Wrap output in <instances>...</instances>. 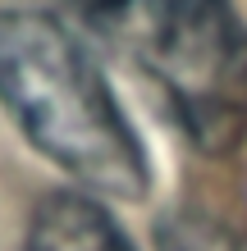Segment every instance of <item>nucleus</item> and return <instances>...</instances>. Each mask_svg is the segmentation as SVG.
Listing matches in <instances>:
<instances>
[{"mask_svg": "<svg viewBox=\"0 0 247 251\" xmlns=\"http://www.w3.org/2000/svg\"><path fill=\"white\" fill-rule=\"evenodd\" d=\"M0 105L82 187L119 201L147 197V151L128 114L96 60L46 9H0Z\"/></svg>", "mask_w": 247, "mask_h": 251, "instance_id": "nucleus-1", "label": "nucleus"}, {"mask_svg": "<svg viewBox=\"0 0 247 251\" xmlns=\"http://www.w3.org/2000/svg\"><path fill=\"white\" fill-rule=\"evenodd\" d=\"M206 155L247 137V23L234 0H124L106 14Z\"/></svg>", "mask_w": 247, "mask_h": 251, "instance_id": "nucleus-2", "label": "nucleus"}, {"mask_svg": "<svg viewBox=\"0 0 247 251\" xmlns=\"http://www.w3.org/2000/svg\"><path fill=\"white\" fill-rule=\"evenodd\" d=\"M27 251H133V242L87 192H46L27 219Z\"/></svg>", "mask_w": 247, "mask_h": 251, "instance_id": "nucleus-3", "label": "nucleus"}, {"mask_svg": "<svg viewBox=\"0 0 247 251\" xmlns=\"http://www.w3.org/2000/svg\"><path fill=\"white\" fill-rule=\"evenodd\" d=\"M161 251H238L234 238L211 224L206 215H192V210H179L161 224Z\"/></svg>", "mask_w": 247, "mask_h": 251, "instance_id": "nucleus-4", "label": "nucleus"}, {"mask_svg": "<svg viewBox=\"0 0 247 251\" xmlns=\"http://www.w3.org/2000/svg\"><path fill=\"white\" fill-rule=\"evenodd\" d=\"M32 5H69V9H87V14H96V19H106V14L119 9L124 0H32Z\"/></svg>", "mask_w": 247, "mask_h": 251, "instance_id": "nucleus-5", "label": "nucleus"}]
</instances>
